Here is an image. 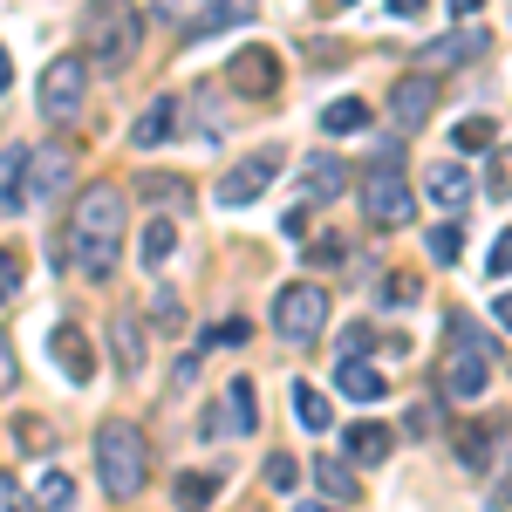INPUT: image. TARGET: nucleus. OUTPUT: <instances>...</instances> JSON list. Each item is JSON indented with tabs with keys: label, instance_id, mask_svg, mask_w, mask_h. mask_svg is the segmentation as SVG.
I'll list each match as a JSON object with an SVG mask.
<instances>
[{
	"label": "nucleus",
	"instance_id": "nucleus-1",
	"mask_svg": "<svg viewBox=\"0 0 512 512\" xmlns=\"http://www.w3.org/2000/svg\"><path fill=\"white\" fill-rule=\"evenodd\" d=\"M123 212H130L123 185H89L69 212V253L62 260H76L89 280H110L123 253Z\"/></svg>",
	"mask_w": 512,
	"mask_h": 512
},
{
	"label": "nucleus",
	"instance_id": "nucleus-2",
	"mask_svg": "<svg viewBox=\"0 0 512 512\" xmlns=\"http://www.w3.org/2000/svg\"><path fill=\"white\" fill-rule=\"evenodd\" d=\"M96 472H103V492L110 499H137L151 485V444L130 417H110L96 431Z\"/></svg>",
	"mask_w": 512,
	"mask_h": 512
},
{
	"label": "nucleus",
	"instance_id": "nucleus-3",
	"mask_svg": "<svg viewBox=\"0 0 512 512\" xmlns=\"http://www.w3.org/2000/svg\"><path fill=\"white\" fill-rule=\"evenodd\" d=\"M137 7L130 0H89L82 7V62H96V69H110L117 76L123 62L137 55Z\"/></svg>",
	"mask_w": 512,
	"mask_h": 512
},
{
	"label": "nucleus",
	"instance_id": "nucleus-4",
	"mask_svg": "<svg viewBox=\"0 0 512 512\" xmlns=\"http://www.w3.org/2000/svg\"><path fill=\"white\" fill-rule=\"evenodd\" d=\"M410 212H417V198H410V185H403V144H383L376 151V164L362 171V219L369 226H410Z\"/></svg>",
	"mask_w": 512,
	"mask_h": 512
},
{
	"label": "nucleus",
	"instance_id": "nucleus-5",
	"mask_svg": "<svg viewBox=\"0 0 512 512\" xmlns=\"http://www.w3.org/2000/svg\"><path fill=\"white\" fill-rule=\"evenodd\" d=\"M492 342L478 335L472 321L451 315V328H444V390L458 396V403H472V396H485V383H492Z\"/></svg>",
	"mask_w": 512,
	"mask_h": 512
},
{
	"label": "nucleus",
	"instance_id": "nucleus-6",
	"mask_svg": "<svg viewBox=\"0 0 512 512\" xmlns=\"http://www.w3.org/2000/svg\"><path fill=\"white\" fill-rule=\"evenodd\" d=\"M321 328H328V287L294 280V287H280V294H274V335L287 342V349L321 342Z\"/></svg>",
	"mask_w": 512,
	"mask_h": 512
},
{
	"label": "nucleus",
	"instance_id": "nucleus-7",
	"mask_svg": "<svg viewBox=\"0 0 512 512\" xmlns=\"http://www.w3.org/2000/svg\"><path fill=\"white\" fill-rule=\"evenodd\" d=\"M82 96H89V62L82 55H55L48 69H41V117L48 123H69L82 110Z\"/></svg>",
	"mask_w": 512,
	"mask_h": 512
},
{
	"label": "nucleus",
	"instance_id": "nucleus-8",
	"mask_svg": "<svg viewBox=\"0 0 512 512\" xmlns=\"http://www.w3.org/2000/svg\"><path fill=\"white\" fill-rule=\"evenodd\" d=\"M280 178V151H246V158L219 178V205L239 212V205H253V198H267V185Z\"/></svg>",
	"mask_w": 512,
	"mask_h": 512
},
{
	"label": "nucleus",
	"instance_id": "nucleus-9",
	"mask_svg": "<svg viewBox=\"0 0 512 512\" xmlns=\"http://www.w3.org/2000/svg\"><path fill=\"white\" fill-rule=\"evenodd\" d=\"M342 185H349V164L335 158V151H308V158H301V171H294V212L342 198Z\"/></svg>",
	"mask_w": 512,
	"mask_h": 512
},
{
	"label": "nucleus",
	"instance_id": "nucleus-10",
	"mask_svg": "<svg viewBox=\"0 0 512 512\" xmlns=\"http://www.w3.org/2000/svg\"><path fill=\"white\" fill-rule=\"evenodd\" d=\"M69 178H76L69 144H35V151H28V205H55V198H69Z\"/></svg>",
	"mask_w": 512,
	"mask_h": 512
},
{
	"label": "nucleus",
	"instance_id": "nucleus-11",
	"mask_svg": "<svg viewBox=\"0 0 512 512\" xmlns=\"http://www.w3.org/2000/svg\"><path fill=\"white\" fill-rule=\"evenodd\" d=\"M226 82H233L239 96H274L280 89V55L253 41V48H239L233 62H226Z\"/></svg>",
	"mask_w": 512,
	"mask_h": 512
},
{
	"label": "nucleus",
	"instance_id": "nucleus-12",
	"mask_svg": "<svg viewBox=\"0 0 512 512\" xmlns=\"http://www.w3.org/2000/svg\"><path fill=\"white\" fill-rule=\"evenodd\" d=\"M253 437L260 431V396H253V383L246 376H233L226 383V403H219V417H205V437Z\"/></svg>",
	"mask_w": 512,
	"mask_h": 512
},
{
	"label": "nucleus",
	"instance_id": "nucleus-13",
	"mask_svg": "<svg viewBox=\"0 0 512 512\" xmlns=\"http://www.w3.org/2000/svg\"><path fill=\"white\" fill-rule=\"evenodd\" d=\"M431 110H437V82L431 76H403L390 89V123H396V130H424Z\"/></svg>",
	"mask_w": 512,
	"mask_h": 512
},
{
	"label": "nucleus",
	"instance_id": "nucleus-14",
	"mask_svg": "<svg viewBox=\"0 0 512 512\" xmlns=\"http://www.w3.org/2000/svg\"><path fill=\"white\" fill-rule=\"evenodd\" d=\"M424 198H431L437 212H451V219H458V212H465V205H472V171H465V164H431V171H424Z\"/></svg>",
	"mask_w": 512,
	"mask_h": 512
},
{
	"label": "nucleus",
	"instance_id": "nucleus-15",
	"mask_svg": "<svg viewBox=\"0 0 512 512\" xmlns=\"http://www.w3.org/2000/svg\"><path fill=\"white\" fill-rule=\"evenodd\" d=\"M48 349H55V369L69 376V390H82V383L96 376V355H89V335H82V328H69V321H62V328L48 335Z\"/></svg>",
	"mask_w": 512,
	"mask_h": 512
},
{
	"label": "nucleus",
	"instance_id": "nucleus-16",
	"mask_svg": "<svg viewBox=\"0 0 512 512\" xmlns=\"http://www.w3.org/2000/svg\"><path fill=\"white\" fill-rule=\"evenodd\" d=\"M335 390L349 396V403H383V396H390V376L369 369L362 355H342V362H335Z\"/></svg>",
	"mask_w": 512,
	"mask_h": 512
},
{
	"label": "nucleus",
	"instance_id": "nucleus-17",
	"mask_svg": "<svg viewBox=\"0 0 512 512\" xmlns=\"http://www.w3.org/2000/svg\"><path fill=\"white\" fill-rule=\"evenodd\" d=\"M253 7H260V0H212L198 21H185V35H178V41H212V35H226V28H239V21H253Z\"/></svg>",
	"mask_w": 512,
	"mask_h": 512
},
{
	"label": "nucleus",
	"instance_id": "nucleus-18",
	"mask_svg": "<svg viewBox=\"0 0 512 512\" xmlns=\"http://www.w3.org/2000/svg\"><path fill=\"white\" fill-rule=\"evenodd\" d=\"M28 205V144H7L0 151V212H21Z\"/></svg>",
	"mask_w": 512,
	"mask_h": 512
},
{
	"label": "nucleus",
	"instance_id": "nucleus-19",
	"mask_svg": "<svg viewBox=\"0 0 512 512\" xmlns=\"http://www.w3.org/2000/svg\"><path fill=\"white\" fill-rule=\"evenodd\" d=\"M171 123H178V96H158L144 117L130 123V144H137V151H158L164 137H171Z\"/></svg>",
	"mask_w": 512,
	"mask_h": 512
},
{
	"label": "nucleus",
	"instance_id": "nucleus-20",
	"mask_svg": "<svg viewBox=\"0 0 512 512\" xmlns=\"http://www.w3.org/2000/svg\"><path fill=\"white\" fill-rule=\"evenodd\" d=\"M110 355H117L123 376H137V369H144V321H130V315L110 321Z\"/></svg>",
	"mask_w": 512,
	"mask_h": 512
},
{
	"label": "nucleus",
	"instance_id": "nucleus-21",
	"mask_svg": "<svg viewBox=\"0 0 512 512\" xmlns=\"http://www.w3.org/2000/svg\"><path fill=\"white\" fill-rule=\"evenodd\" d=\"M171 253H178V226H171V219H151V226L137 233V260L158 274V267H171Z\"/></svg>",
	"mask_w": 512,
	"mask_h": 512
},
{
	"label": "nucleus",
	"instance_id": "nucleus-22",
	"mask_svg": "<svg viewBox=\"0 0 512 512\" xmlns=\"http://www.w3.org/2000/svg\"><path fill=\"white\" fill-rule=\"evenodd\" d=\"M294 424H301V431H328V424H335V410H328V396L315 390V383H294Z\"/></svg>",
	"mask_w": 512,
	"mask_h": 512
},
{
	"label": "nucleus",
	"instance_id": "nucleus-23",
	"mask_svg": "<svg viewBox=\"0 0 512 512\" xmlns=\"http://www.w3.org/2000/svg\"><path fill=\"white\" fill-rule=\"evenodd\" d=\"M212 492H219V472H178V485H171L178 512H205V506H212Z\"/></svg>",
	"mask_w": 512,
	"mask_h": 512
},
{
	"label": "nucleus",
	"instance_id": "nucleus-24",
	"mask_svg": "<svg viewBox=\"0 0 512 512\" xmlns=\"http://www.w3.org/2000/svg\"><path fill=\"white\" fill-rule=\"evenodd\" d=\"M492 144H499V123H492V117H465V123H451V151L478 158V151H492Z\"/></svg>",
	"mask_w": 512,
	"mask_h": 512
},
{
	"label": "nucleus",
	"instance_id": "nucleus-25",
	"mask_svg": "<svg viewBox=\"0 0 512 512\" xmlns=\"http://www.w3.org/2000/svg\"><path fill=\"white\" fill-rule=\"evenodd\" d=\"M478 48H485V35H451V41H431V48H424V69H458V62H472Z\"/></svg>",
	"mask_w": 512,
	"mask_h": 512
},
{
	"label": "nucleus",
	"instance_id": "nucleus-26",
	"mask_svg": "<svg viewBox=\"0 0 512 512\" xmlns=\"http://www.w3.org/2000/svg\"><path fill=\"white\" fill-rule=\"evenodd\" d=\"M69 506H76L69 472H35V512H69Z\"/></svg>",
	"mask_w": 512,
	"mask_h": 512
},
{
	"label": "nucleus",
	"instance_id": "nucleus-27",
	"mask_svg": "<svg viewBox=\"0 0 512 512\" xmlns=\"http://www.w3.org/2000/svg\"><path fill=\"white\" fill-rule=\"evenodd\" d=\"M349 458L355 465H383V458H390V431H383V424H355L349 431Z\"/></svg>",
	"mask_w": 512,
	"mask_h": 512
},
{
	"label": "nucleus",
	"instance_id": "nucleus-28",
	"mask_svg": "<svg viewBox=\"0 0 512 512\" xmlns=\"http://www.w3.org/2000/svg\"><path fill=\"white\" fill-rule=\"evenodd\" d=\"M362 123H369V103H355V96H335V103L321 110V130H328V137H349Z\"/></svg>",
	"mask_w": 512,
	"mask_h": 512
},
{
	"label": "nucleus",
	"instance_id": "nucleus-29",
	"mask_svg": "<svg viewBox=\"0 0 512 512\" xmlns=\"http://www.w3.org/2000/svg\"><path fill=\"white\" fill-rule=\"evenodd\" d=\"M424 246H431L437 267H458V253H465V226H458V219H444V226H431V239H424Z\"/></svg>",
	"mask_w": 512,
	"mask_h": 512
},
{
	"label": "nucleus",
	"instance_id": "nucleus-30",
	"mask_svg": "<svg viewBox=\"0 0 512 512\" xmlns=\"http://www.w3.org/2000/svg\"><path fill=\"white\" fill-rule=\"evenodd\" d=\"M458 465H465V472H492V431H465L458 437Z\"/></svg>",
	"mask_w": 512,
	"mask_h": 512
},
{
	"label": "nucleus",
	"instance_id": "nucleus-31",
	"mask_svg": "<svg viewBox=\"0 0 512 512\" xmlns=\"http://www.w3.org/2000/svg\"><path fill=\"white\" fill-rule=\"evenodd\" d=\"M151 328H164V335H178V328H185V301H178L171 287L151 294Z\"/></svg>",
	"mask_w": 512,
	"mask_h": 512
},
{
	"label": "nucleus",
	"instance_id": "nucleus-32",
	"mask_svg": "<svg viewBox=\"0 0 512 512\" xmlns=\"http://www.w3.org/2000/svg\"><path fill=\"white\" fill-rule=\"evenodd\" d=\"M137 198H151V205H171V198H185V178H164V171H144L137 185H130Z\"/></svg>",
	"mask_w": 512,
	"mask_h": 512
},
{
	"label": "nucleus",
	"instance_id": "nucleus-33",
	"mask_svg": "<svg viewBox=\"0 0 512 512\" xmlns=\"http://www.w3.org/2000/svg\"><path fill=\"white\" fill-rule=\"evenodd\" d=\"M315 478H321V492H328V499H355V478H349V465H342V458H321Z\"/></svg>",
	"mask_w": 512,
	"mask_h": 512
},
{
	"label": "nucleus",
	"instance_id": "nucleus-34",
	"mask_svg": "<svg viewBox=\"0 0 512 512\" xmlns=\"http://www.w3.org/2000/svg\"><path fill=\"white\" fill-rule=\"evenodd\" d=\"M21 280H28V260H21L14 246H0V301H14V294H21Z\"/></svg>",
	"mask_w": 512,
	"mask_h": 512
},
{
	"label": "nucleus",
	"instance_id": "nucleus-35",
	"mask_svg": "<svg viewBox=\"0 0 512 512\" xmlns=\"http://www.w3.org/2000/svg\"><path fill=\"white\" fill-rule=\"evenodd\" d=\"M192 110H198V137H219V82H205V89H198Z\"/></svg>",
	"mask_w": 512,
	"mask_h": 512
},
{
	"label": "nucleus",
	"instance_id": "nucleus-36",
	"mask_svg": "<svg viewBox=\"0 0 512 512\" xmlns=\"http://www.w3.org/2000/svg\"><path fill=\"white\" fill-rule=\"evenodd\" d=\"M267 485H274V492H294V485H301V458L274 451V458H267Z\"/></svg>",
	"mask_w": 512,
	"mask_h": 512
},
{
	"label": "nucleus",
	"instance_id": "nucleus-37",
	"mask_svg": "<svg viewBox=\"0 0 512 512\" xmlns=\"http://www.w3.org/2000/svg\"><path fill=\"white\" fill-rule=\"evenodd\" d=\"M485 274H492V280H506V274H512V226L492 239V253H485Z\"/></svg>",
	"mask_w": 512,
	"mask_h": 512
},
{
	"label": "nucleus",
	"instance_id": "nucleus-38",
	"mask_svg": "<svg viewBox=\"0 0 512 512\" xmlns=\"http://www.w3.org/2000/svg\"><path fill=\"white\" fill-rule=\"evenodd\" d=\"M376 349V328H369V321H349V328H342V355H369Z\"/></svg>",
	"mask_w": 512,
	"mask_h": 512
},
{
	"label": "nucleus",
	"instance_id": "nucleus-39",
	"mask_svg": "<svg viewBox=\"0 0 512 512\" xmlns=\"http://www.w3.org/2000/svg\"><path fill=\"white\" fill-rule=\"evenodd\" d=\"M437 431V410L431 403H410V417H403V437H431Z\"/></svg>",
	"mask_w": 512,
	"mask_h": 512
},
{
	"label": "nucleus",
	"instance_id": "nucleus-40",
	"mask_svg": "<svg viewBox=\"0 0 512 512\" xmlns=\"http://www.w3.org/2000/svg\"><path fill=\"white\" fill-rule=\"evenodd\" d=\"M417 294H424L417 274H390V280H383V301H390V308H396V301H417Z\"/></svg>",
	"mask_w": 512,
	"mask_h": 512
},
{
	"label": "nucleus",
	"instance_id": "nucleus-41",
	"mask_svg": "<svg viewBox=\"0 0 512 512\" xmlns=\"http://www.w3.org/2000/svg\"><path fill=\"white\" fill-rule=\"evenodd\" d=\"M308 260H315V267H342V260H349V246H342V239H315V246H308Z\"/></svg>",
	"mask_w": 512,
	"mask_h": 512
},
{
	"label": "nucleus",
	"instance_id": "nucleus-42",
	"mask_svg": "<svg viewBox=\"0 0 512 512\" xmlns=\"http://www.w3.org/2000/svg\"><path fill=\"white\" fill-rule=\"evenodd\" d=\"M485 185H492L499 198H512V144L499 151V158H492V178H485Z\"/></svg>",
	"mask_w": 512,
	"mask_h": 512
},
{
	"label": "nucleus",
	"instance_id": "nucleus-43",
	"mask_svg": "<svg viewBox=\"0 0 512 512\" xmlns=\"http://www.w3.org/2000/svg\"><path fill=\"white\" fill-rule=\"evenodd\" d=\"M246 335H253V328H246V321H219V328H212V342H226V349H239V342H246Z\"/></svg>",
	"mask_w": 512,
	"mask_h": 512
},
{
	"label": "nucleus",
	"instance_id": "nucleus-44",
	"mask_svg": "<svg viewBox=\"0 0 512 512\" xmlns=\"http://www.w3.org/2000/svg\"><path fill=\"white\" fill-rule=\"evenodd\" d=\"M0 512H28V506H21V485H14L7 472H0Z\"/></svg>",
	"mask_w": 512,
	"mask_h": 512
},
{
	"label": "nucleus",
	"instance_id": "nucleus-45",
	"mask_svg": "<svg viewBox=\"0 0 512 512\" xmlns=\"http://www.w3.org/2000/svg\"><path fill=\"white\" fill-rule=\"evenodd\" d=\"M0 390H14V342L0 335Z\"/></svg>",
	"mask_w": 512,
	"mask_h": 512
},
{
	"label": "nucleus",
	"instance_id": "nucleus-46",
	"mask_svg": "<svg viewBox=\"0 0 512 512\" xmlns=\"http://www.w3.org/2000/svg\"><path fill=\"white\" fill-rule=\"evenodd\" d=\"M171 376H178V390H185V383H198V355H178V362H171Z\"/></svg>",
	"mask_w": 512,
	"mask_h": 512
},
{
	"label": "nucleus",
	"instance_id": "nucleus-47",
	"mask_svg": "<svg viewBox=\"0 0 512 512\" xmlns=\"http://www.w3.org/2000/svg\"><path fill=\"white\" fill-rule=\"evenodd\" d=\"M424 7H431V0H390V14H396V21H417Z\"/></svg>",
	"mask_w": 512,
	"mask_h": 512
},
{
	"label": "nucleus",
	"instance_id": "nucleus-48",
	"mask_svg": "<svg viewBox=\"0 0 512 512\" xmlns=\"http://www.w3.org/2000/svg\"><path fill=\"white\" fill-rule=\"evenodd\" d=\"M492 321H499V328H506V335H512V287H506V294H499V301H492Z\"/></svg>",
	"mask_w": 512,
	"mask_h": 512
},
{
	"label": "nucleus",
	"instance_id": "nucleus-49",
	"mask_svg": "<svg viewBox=\"0 0 512 512\" xmlns=\"http://www.w3.org/2000/svg\"><path fill=\"white\" fill-rule=\"evenodd\" d=\"M7 89H14V55L0 48V96H7Z\"/></svg>",
	"mask_w": 512,
	"mask_h": 512
},
{
	"label": "nucleus",
	"instance_id": "nucleus-50",
	"mask_svg": "<svg viewBox=\"0 0 512 512\" xmlns=\"http://www.w3.org/2000/svg\"><path fill=\"white\" fill-rule=\"evenodd\" d=\"M492 506H512V478H499V485H492Z\"/></svg>",
	"mask_w": 512,
	"mask_h": 512
},
{
	"label": "nucleus",
	"instance_id": "nucleus-51",
	"mask_svg": "<svg viewBox=\"0 0 512 512\" xmlns=\"http://www.w3.org/2000/svg\"><path fill=\"white\" fill-rule=\"evenodd\" d=\"M478 7H485V0H451V14H478Z\"/></svg>",
	"mask_w": 512,
	"mask_h": 512
},
{
	"label": "nucleus",
	"instance_id": "nucleus-52",
	"mask_svg": "<svg viewBox=\"0 0 512 512\" xmlns=\"http://www.w3.org/2000/svg\"><path fill=\"white\" fill-rule=\"evenodd\" d=\"M294 512H335V506H294Z\"/></svg>",
	"mask_w": 512,
	"mask_h": 512
},
{
	"label": "nucleus",
	"instance_id": "nucleus-53",
	"mask_svg": "<svg viewBox=\"0 0 512 512\" xmlns=\"http://www.w3.org/2000/svg\"><path fill=\"white\" fill-rule=\"evenodd\" d=\"M342 7H355V0H342Z\"/></svg>",
	"mask_w": 512,
	"mask_h": 512
}]
</instances>
